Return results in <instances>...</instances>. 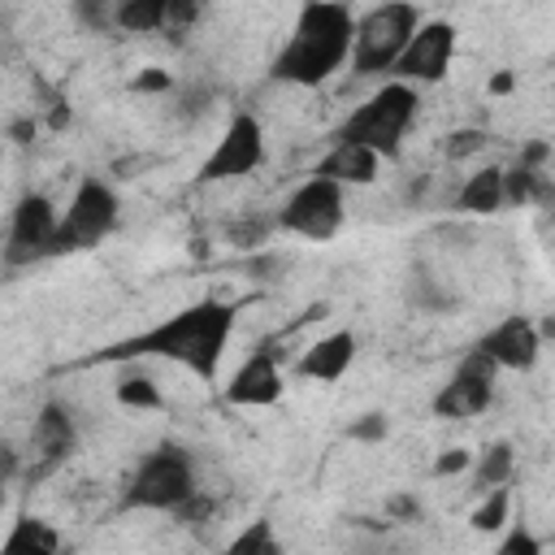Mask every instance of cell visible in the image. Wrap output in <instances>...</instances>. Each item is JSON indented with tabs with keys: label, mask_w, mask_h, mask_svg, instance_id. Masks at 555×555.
I'll return each mask as SVG.
<instances>
[{
	"label": "cell",
	"mask_w": 555,
	"mask_h": 555,
	"mask_svg": "<svg viewBox=\"0 0 555 555\" xmlns=\"http://www.w3.org/2000/svg\"><path fill=\"white\" fill-rule=\"evenodd\" d=\"M56 230H61V212L52 208L48 195L30 191L17 199L13 208V221H9V243H4V264H35V260H48L52 256V243H56Z\"/></svg>",
	"instance_id": "obj_10"
},
{
	"label": "cell",
	"mask_w": 555,
	"mask_h": 555,
	"mask_svg": "<svg viewBox=\"0 0 555 555\" xmlns=\"http://www.w3.org/2000/svg\"><path fill=\"white\" fill-rule=\"evenodd\" d=\"M234 321H238V304L230 299H195L186 308H178L173 317L104 347L95 360H173L182 364L186 373H195L199 382H212L217 369H221V356L230 347V334H234Z\"/></svg>",
	"instance_id": "obj_1"
},
{
	"label": "cell",
	"mask_w": 555,
	"mask_h": 555,
	"mask_svg": "<svg viewBox=\"0 0 555 555\" xmlns=\"http://www.w3.org/2000/svg\"><path fill=\"white\" fill-rule=\"evenodd\" d=\"M74 17H78L87 30H95V35H104L108 26H117V22H113V9L100 4V0H78V4H74Z\"/></svg>",
	"instance_id": "obj_32"
},
{
	"label": "cell",
	"mask_w": 555,
	"mask_h": 555,
	"mask_svg": "<svg viewBox=\"0 0 555 555\" xmlns=\"http://www.w3.org/2000/svg\"><path fill=\"white\" fill-rule=\"evenodd\" d=\"M494 377H499V364H494L481 347H468V351L460 356L455 373H451V377L442 382V390L429 399L434 416H442V421H468V416L486 412L490 399H494Z\"/></svg>",
	"instance_id": "obj_8"
},
{
	"label": "cell",
	"mask_w": 555,
	"mask_h": 555,
	"mask_svg": "<svg viewBox=\"0 0 555 555\" xmlns=\"http://www.w3.org/2000/svg\"><path fill=\"white\" fill-rule=\"evenodd\" d=\"M264 160V130L251 113H234L225 134L217 139V147L204 156L199 165V182H234V178H247L256 173Z\"/></svg>",
	"instance_id": "obj_9"
},
{
	"label": "cell",
	"mask_w": 555,
	"mask_h": 555,
	"mask_svg": "<svg viewBox=\"0 0 555 555\" xmlns=\"http://www.w3.org/2000/svg\"><path fill=\"white\" fill-rule=\"evenodd\" d=\"M282 390H286V382H282V369H278L273 351L256 347L234 369V377L225 382V403H234V408H269V403L282 399Z\"/></svg>",
	"instance_id": "obj_13"
},
{
	"label": "cell",
	"mask_w": 555,
	"mask_h": 555,
	"mask_svg": "<svg viewBox=\"0 0 555 555\" xmlns=\"http://www.w3.org/2000/svg\"><path fill=\"white\" fill-rule=\"evenodd\" d=\"M347 221V191L338 182H325V178H304L278 208V230L282 234H295V238H308V243H325L343 230Z\"/></svg>",
	"instance_id": "obj_7"
},
{
	"label": "cell",
	"mask_w": 555,
	"mask_h": 555,
	"mask_svg": "<svg viewBox=\"0 0 555 555\" xmlns=\"http://www.w3.org/2000/svg\"><path fill=\"white\" fill-rule=\"evenodd\" d=\"M512 87H516V78H512V74H507V69H503V74H494V78H490V95H507V91H512Z\"/></svg>",
	"instance_id": "obj_39"
},
{
	"label": "cell",
	"mask_w": 555,
	"mask_h": 555,
	"mask_svg": "<svg viewBox=\"0 0 555 555\" xmlns=\"http://www.w3.org/2000/svg\"><path fill=\"white\" fill-rule=\"evenodd\" d=\"M425 186H429V178H425V173H421V178H412V182H408V191H403V195H408V204H421V199H425Z\"/></svg>",
	"instance_id": "obj_40"
},
{
	"label": "cell",
	"mask_w": 555,
	"mask_h": 555,
	"mask_svg": "<svg viewBox=\"0 0 555 555\" xmlns=\"http://www.w3.org/2000/svg\"><path fill=\"white\" fill-rule=\"evenodd\" d=\"M278 230V212H247V217H234L225 225V238L238 247V251H260L269 243V234Z\"/></svg>",
	"instance_id": "obj_22"
},
{
	"label": "cell",
	"mask_w": 555,
	"mask_h": 555,
	"mask_svg": "<svg viewBox=\"0 0 555 555\" xmlns=\"http://www.w3.org/2000/svg\"><path fill=\"white\" fill-rule=\"evenodd\" d=\"M507 520H512V490H507V486L486 490L481 503H477L473 516H468V525H473L477 533H499Z\"/></svg>",
	"instance_id": "obj_23"
},
{
	"label": "cell",
	"mask_w": 555,
	"mask_h": 555,
	"mask_svg": "<svg viewBox=\"0 0 555 555\" xmlns=\"http://www.w3.org/2000/svg\"><path fill=\"white\" fill-rule=\"evenodd\" d=\"M134 91L139 95H165V91H173V74L169 69H139V78H134Z\"/></svg>",
	"instance_id": "obj_35"
},
{
	"label": "cell",
	"mask_w": 555,
	"mask_h": 555,
	"mask_svg": "<svg viewBox=\"0 0 555 555\" xmlns=\"http://www.w3.org/2000/svg\"><path fill=\"white\" fill-rule=\"evenodd\" d=\"M481 147H486V130H481V126H460V130L447 134L442 156H447V160H468V156H477Z\"/></svg>",
	"instance_id": "obj_26"
},
{
	"label": "cell",
	"mask_w": 555,
	"mask_h": 555,
	"mask_svg": "<svg viewBox=\"0 0 555 555\" xmlns=\"http://www.w3.org/2000/svg\"><path fill=\"white\" fill-rule=\"evenodd\" d=\"M490 555H542V542H538L525 525H512V529L503 533V542H499Z\"/></svg>",
	"instance_id": "obj_31"
},
{
	"label": "cell",
	"mask_w": 555,
	"mask_h": 555,
	"mask_svg": "<svg viewBox=\"0 0 555 555\" xmlns=\"http://www.w3.org/2000/svg\"><path fill=\"white\" fill-rule=\"evenodd\" d=\"M195 494H199V486H195V464H191L186 447L165 442L139 460L134 477L126 481L121 507L126 512H178Z\"/></svg>",
	"instance_id": "obj_5"
},
{
	"label": "cell",
	"mask_w": 555,
	"mask_h": 555,
	"mask_svg": "<svg viewBox=\"0 0 555 555\" xmlns=\"http://www.w3.org/2000/svg\"><path fill=\"white\" fill-rule=\"evenodd\" d=\"M195 17H199V4L195 0H165V30H169V39L182 35Z\"/></svg>",
	"instance_id": "obj_33"
},
{
	"label": "cell",
	"mask_w": 555,
	"mask_h": 555,
	"mask_svg": "<svg viewBox=\"0 0 555 555\" xmlns=\"http://www.w3.org/2000/svg\"><path fill=\"white\" fill-rule=\"evenodd\" d=\"M217 555H286V551H282V538L273 533V525L260 516V520H251L247 529H238Z\"/></svg>",
	"instance_id": "obj_21"
},
{
	"label": "cell",
	"mask_w": 555,
	"mask_h": 555,
	"mask_svg": "<svg viewBox=\"0 0 555 555\" xmlns=\"http://www.w3.org/2000/svg\"><path fill=\"white\" fill-rule=\"evenodd\" d=\"M351 48H356V13L334 0H312L295 13L282 52L269 65V78L286 87H321L351 61Z\"/></svg>",
	"instance_id": "obj_2"
},
{
	"label": "cell",
	"mask_w": 555,
	"mask_h": 555,
	"mask_svg": "<svg viewBox=\"0 0 555 555\" xmlns=\"http://www.w3.org/2000/svg\"><path fill=\"white\" fill-rule=\"evenodd\" d=\"M286 256L282 251H251L247 260H243V273L247 278H256V282H278L282 273H286Z\"/></svg>",
	"instance_id": "obj_28"
},
{
	"label": "cell",
	"mask_w": 555,
	"mask_h": 555,
	"mask_svg": "<svg viewBox=\"0 0 555 555\" xmlns=\"http://www.w3.org/2000/svg\"><path fill=\"white\" fill-rule=\"evenodd\" d=\"M451 56H455V26L442 22V17H429V22H421L412 43L403 48V56H399L390 78L408 82V87H434V82L447 78Z\"/></svg>",
	"instance_id": "obj_11"
},
{
	"label": "cell",
	"mask_w": 555,
	"mask_h": 555,
	"mask_svg": "<svg viewBox=\"0 0 555 555\" xmlns=\"http://www.w3.org/2000/svg\"><path fill=\"white\" fill-rule=\"evenodd\" d=\"M377 173H382V156L360 147V143H343V139H334V147L312 165V178L338 182L343 191L347 186H369V182H377Z\"/></svg>",
	"instance_id": "obj_14"
},
{
	"label": "cell",
	"mask_w": 555,
	"mask_h": 555,
	"mask_svg": "<svg viewBox=\"0 0 555 555\" xmlns=\"http://www.w3.org/2000/svg\"><path fill=\"white\" fill-rule=\"evenodd\" d=\"M173 516H178V525H186L191 533H208V525H212V516H217V499H208V494L199 490V494L186 499Z\"/></svg>",
	"instance_id": "obj_27"
},
{
	"label": "cell",
	"mask_w": 555,
	"mask_h": 555,
	"mask_svg": "<svg viewBox=\"0 0 555 555\" xmlns=\"http://www.w3.org/2000/svg\"><path fill=\"white\" fill-rule=\"evenodd\" d=\"M390 434V421H386V412H364V416H356L351 425H347V438L351 442H382Z\"/></svg>",
	"instance_id": "obj_29"
},
{
	"label": "cell",
	"mask_w": 555,
	"mask_h": 555,
	"mask_svg": "<svg viewBox=\"0 0 555 555\" xmlns=\"http://www.w3.org/2000/svg\"><path fill=\"white\" fill-rule=\"evenodd\" d=\"M503 204L507 199H503V169L499 165H486V169L468 173V182L455 191V208L468 212V217H490Z\"/></svg>",
	"instance_id": "obj_17"
},
{
	"label": "cell",
	"mask_w": 555,
	"mask_h": 555,
	"mask_svg": "<svg viewBox=\"0 0 555 555\" xmlns=\"http://www.w3.org/2000/svg\"><path fill=\"white\" fill-rule=\"evenodd\" d=\"M512 473H516V447H512L507 438L486 442V447L477 451V460H473V486H477L481 494H486V490L507 486V481H512Z\"/></svg>",
	"instance_id": "obj_18"
},
{
	"label": "cell",
	"mask_w": 555,
	"mask_h": 555,
	"mask_svg": "<svg viewBox=\"0 0 555 555\" xmlns=\"http://www.w3.org/2000/svg\"><path fill=\"white\" fill-rule=\"evenodd\" d=\"M421 9L416 4H373L369 13L356 17V48H351V74L356 78H382L395 74L403 48L421 30Z\"/></svg>",
	"instance_id": "obj_4"
},
{
	"label": "cell",
	"mask_w": 555,
	"mask_h": 555,
	"mask_svg": "<svg viewBox=\"0 0 555 555\" xmlns=\"http://www.w3.org/2000/svg\"><path fill=\"white\" fill-rule=\"evenodd\" d=\"M416 104H421L416 87L390 78V82H382V91H373V95H369V100L338 126L334 139H343V143H360V147L377 152L382 160H395L399 147H403L408 126L416 121Z\"/></svg>",
	"instance_id": "obj_3"
},
{
	"label": "cell",
	"mask_w": 555,
	"mask_h": 555,
	"mask_svg": "<svg viewBox=\"0 0 555 555\" xmlns=\"http://www.w3.org/2000/svg\"><path fill=\"white\" fill-rule=\"evenodd\" d=\"M13 143H30V134H35V121H13Z\"/></svg>",
	"instance_id": "obj_41"
},
{
	"label": "cell",
	"mask_w": 555,
	"mask_h": 555,
	"mask_svg": "<svg viewBox=\"0 0 555 555\" xmlns=\"http://www.w3.org/2000/svg\"><path fill=\"white\" fill-rule=\"evenodd\" d=\"M386 516L390 520H421V499L416 494H390L386 499Z\"/></svg>",
	"instance_id": "obj_37"
},
{
	"label": "cell",
	"mask_w": 555,
	"mask_h": 555,
	"mask_svg": "<svg viewBox=\"0 0 555 555\" xmlns=\"http://www.w3.org/2000/svg\"><path fill=\"white\" fill-rule=\"evenodd\" d=\"M113 22L126 35H156L165 30V0H121L113 4Z\"/></svg>",
	"instance_id": "obj_20"
},
{
	"label": "cell",
	"mask_w": 555,
	"mask_h": 555,
	"mask_svg": "<svg viewBox=\"0 0 555 555\" xmlns=\"http://www.w3.org/2000/svg\"><path fill=\"white\" fill-rule=\"evenodd\" d=\"M546 156H551V147H546V143H529V147L520 152V165H525V169H538V173H542Z\"/></svg>",
	"instance_id": "obj_38"
},
{
	"label": "cell",
	"mask_w": 555,
	"mask_h": 555,
	"mask_svg": "<svg viewBox=\"0 0 555 555\" xmlns=\"http://www.w3.org/2000/svg\"><path fill=\"white\" fill-rule=\"evenodd\" d=\"M473 451H464V447H451V451H442L438 460H434V477H455V473H464V468H473Z\"/></svg>",
	"instance_id": "obj_36"
},
{
	"label": "cell",
	"mask_w": 555,
	"mask_h": 555,
	"mask_svg": "<svg viewBox=\"0 0 555 555\" xmlns=\"http://www.w3.org/2000/svg\"><path fill=\"white\" fill-rule=\"evenodd\" d=\"M477 347H481L499 369L529 373V369L538 364V356H542V334H538V325H533L529 317L512 312V317H503L499 325H490V330L477 338Z\"/></svg>",
	"instance_id": "obj_12"
},
{
	"label": "cell",
	"mask_w": 555,
	"mask_h": 555,
	"mask_svg": "<svg viewBox=\"0 0 555 555\" xmlns=\"http://www.w3.org/2000/svg\"><path fill=\"white\" fill-rule=\"evenodd\" d=\"M35 451L43 455V468L61 464L74 447H78V429H74V416L61 408V403H43L39 416H35Z\"/></svg>",
	"instance_id": "obj_16"
},
{
	"label": "cell",
	"mask_w": 555,
	"mask_h": 555,
	"mask_svg": "<svg viewBox=\"0 0 555 555\" xmlns=\"http://www.w3.org/2000/svg\"><path fill=\"white\" fill-rule=\"evenodd\" d=\"M542 182H546V173H538V169H525V165L516 160L512 169H503V199H507V204H516V208H525V204H538V191H542Z\"/></svg>",
	"instance_id": "obj_24"
},
{
	"label": "cell",
	"mask_w": 555,
	"mask_h": 555,
	"mask_svg": "<svg viewBox=\"0 0 555 555\" xmlns=\"http://www.w3.org/2000/svg\"><path fill=\"white\" fill-rule=\"evenodd\" d=\"M117 403H121V408H139V412H156L165 399H160V390H156L152 377L130 373V377L117 382Z\"/></svg>",
	"instance_id": "obj_25"
},
{
	"label": "cell",
	"mask_w": 555,
	"mask_h": 555,
	"mask_svg": "<svg viewBox=\"0 0 555 555\" xmlns=\"http://www.w3.org/2000/svg\"><path fill=\"white\" fill-rule=\"evenodd\" d=\"M208 108H212V91H204V87L182 91V95H178V104H173V113H178L182 121H195V117H204Z\"/></svg>",
	"instance_id": "obj_34"
},
{
	"label": "cell",
	"mask_w": 555,
	"mask_h": 555,
	"mask_svg": "<svg viewBox=\"0 0 555 555\" xmlns=\"http://www.w3.org/2000/svg\"><path fill=\"white\" fill-rule=\"evenodd\" d=\"M538 334H542V338H555V317H546V321H542V330H538Z\"/></svg>",
	"instance_id": "obj_42"
},
{
	"label": "cell",
	"mask_w": 555,
	"mask_h": 555,
	"mask_svg": "<svg viewBox=\"0 0 555 555\" xmlns=\"http://www.w3.org/2000/svg\"><path fill=\"white\" fill-rule=\"evenodd\" d=\"M356 351H360L356 334H351V330H334V334L317 338V343L295 360V373H299L304 382H338V377L356 364Z\"/></svg>",
	"instance_id": "obj_15"
},
{
	"label": "cell",
	"mask_w": 555,
	"mask_h": 555,
	"mask_svg": "<svg viewBox=\"0 0 555 555\" xmlns=\"http://www.w3.org/2000/svg\"><path fill=\"white\" fill-rule=\"evenodd\" d=\"M117 217H121V204H117V191L100 178H82L69 195V208L61 212V230H56V243H52V256H69V251H87V247H100L113 230H117Z\"/></svg>",
	"instance_id": "obj_6"
},
{
	"label": "cell",
	"mask_w": 555,
	"mask_h": 555,
	"mask_svg": "<svg viewBox=\"0 0 555 555\" xmlns=\"http://www.w3.org/2000/svg\"><path fill=\"white\" fill-rule=\"evenodd\" d=\"M412 299H416V308H425V312H442V308L455 304L451 291H438L434 278H425V273H416V282H412Z\"/></svg>",
	"instance_id": "obj_30"
},
{
	"label": "cell",
	"mask_w": 555,
	"mask_h": 555,
	"mask_svg": "<svg viewBox=\"0 0 555 555\" xmlns=\"http://www.w3.org/2000/svg\"><path fill=\"white\" fill-rule=\"evenodd\" d=\"M0 555H65V551H61V538H56L43 520L22 516V520H13V529L4 533Z\"/></svg>",
	"instance_id": "obj_19"
}]
</instances>
